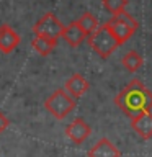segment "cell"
<instances>
[{
  "label": "cell",
  "instance_id": "obj_11",
  "mask_svg": "<svg viewBox=\"0 0 152 157\" xmlns=\"http://www.w3.org/2000/svg\"><path fill=\"white\" fill-rule=\"evenodd\" d=\"M88 157H121V152L110 139L101 137V139L88 151Z\"/></svg>",
  "mask_w": 152,
  "mask_h": 157
},
{
  "label": "cell",
  "instance_id": "obj_14",
  "mask_svg": "<svg viewBox=\"0 0 152 157\" xmlns=\"http://www.w3.org/2000/svg\"><path fill=\"white\" fill-rule=\"evenodd\" d=\"M77 23H78V26H80L83 31H85L87 36H90V34L95 31L98 26H100V25H98V20L95 18V15H92L90 12L83 13L82 17L77 20Z\"/></svg>",
  "mask_w": 152,
  "mask_h": 157
},
{
  "label": "cell",
  "instance_id": "obj_3",
  "mask_svg": "<svg viewBox=\"0 0 152 157\" xmlns=\"http://www.w3.org/2000/svg\"><path fill=\"white\" fill-rule=\"evenodd\" d=\"M106 26L113 33V36L118 39V43L123 44L136 33V29H137L139 25H137L136 18L132 17V15L126 13L124 10H123V12L113 15V17L108 20Z\"/></svg>",
  "mask_w": 152,
  "mask_h": 157
},
{
  "label": "cell",
  "instance_id": "obj_16",
  "mask_svg": "<svg viewBox=\"0 0 152 157\" xmlns=\"http://www.w3.org/2000/svg\"><path fill=\"white\" fill-rule=\"evenodd\" d=\"M7 126H8V120H7V116L3 115L2 111H0V134L7 129Z\"/></svg>",
  "mask_w": 152,
  "mask_h": 157
},
{
  "label": "cell",
  "instance_id": "obj_12",
  "mask_svg": "<svg viewBox=\"0 0 152 157\" xmlns=\"http://www.w3.org/2000/svg\"><path fill=\"white\" fill-rule=\"evenodd\" d=\"M57 39H51V38H44V36H34L31 41L33 49L41 56H49L52 52V49L56 48Z\"/></svg>",
  "mask_w": 152,
  "mask_h": 157
},
{
  "label": "cell",
  "instance_id": "obj_8",
  "mask_svg": "<svg viewBox=\"0 0 152 157\" xmlns=\"http://www.w3.org/2000/svg\"><path fill=\"white\" fill-rule=\"evenodd\" d=\"M21 38L18 33H15L8 25H2L0 26V51L3 54H10L15 51V48L20 44Z\"/></svg>",
  "mask_w": 152,
  "mask_h": 157
},
{
  "label": "cell",
  "instance_id": "obj_4",
  "mask_svg": "<svg viewBox=\"0 0 152 157\" xmlns=\"http://www.w3.org/2000/svg\"><path fill=\"white\" fill-rule=\"evenodd\" d=\"M44 106L56 120H64L75 108V98H72L66 90L59 88L48 97V100L44 101Z\"/></svg>",
  "mask_w": 152,
  "mask_h": 157
},
{
  "label": "cell",
  "instance_id": "obj_13",
  "mask_svg": "<svg viewBox=\"0 0 152 157\" xmlns=\"http://www.w3.org/2000/svg\"><path fill=\"white\" fill-rule=\"evenodd\" d=\"M142 56L137 51H129V52H126L124 56H123L121 59V64H123V67L126 69V71H129V72H137L139 69L142 67Z\"/></svg>",
  "mask_w": 152,
  "mask_h": 157
},
{
  "label": "cell",
  "instance_id": "obj_15",
  "mask_svg": "<svg viewBox=\"0 0 152 157\" xmlns=\"http://www.w3.org/2000/svg\"><path fill=\"white\" fill-rule=\"evenodd\" d=\"M127 3H129V0H103V7H105V10L110 12L111 15H116V13L123 12Z\"/></svg>",
  "mask_w": 152,
  "mask_h": 157
},
{
  "label": "cell",
  "instance_id": "obj_2",
  "mask_svg": "<svg viewBox=\"0 0 152 157\" xmlns=\"http://www.w3.org/2000/svg\"><path fill=\"white\" fill-rule=\"evenodd\" d=\"M87 41H88V44H90V48L93 51L103 59L110 57L111 54L121 46V44L118 43V39L113 36V33L108 29L106 23L100 25L90 36H87Z\"/></svg>",
  "mask_w": 152,
  "mask_h": 157
},
{
  "label": "cell",
  "instance_id": "obj_6",
  "mask_svg": "<svg viewBox=\"0 0 152 157\" xmlns=\"http://www.w3.org/2000/svg\"><path fill=\"white\" fill-rule=\"evenodd\" d=\"M66 134H67V137L72 142H75V144H82V142L92 134V128L88 126L82 118H77V120H74L66 128Z\"/></svg>",
  "mask_w": 152,
  "mask_h": 157
},
{
  "label": "cell",
  "instance_id": "obj_10",
  "mask_svg": "<svg viewBox=\"0 0 152 157\" xmlns=\"http://www.w3.org/2000/svg\"><path fill=\"white\" fill-rule=\"evenodd\" d=\"M61 38L69 44V46L78 48L87 39V34H85V31H83L80 26H78L77 21H72V23H69L67 26H64V31H62Z\"/></svg>",
  "mask_w": 152,
  "mask_h": 157
},
{
  "label": "cell",
  "instance_id": "obj_9",
  "mask_svg": "<svg viewBox=\"0 0 152 157\" xmlns=\"http://www.w3.org/2000/svg\"><path fill=\"white\" fill-rule=\"evenodd\" d=\"M88 82L87 78L80 75V74H74L72 77H69L66 80V85H64V90H66L72 98H80L87 93L88 90Z\"/></svg>",
  "mask_w": 152,
  "mask_h": 157
},
{
  "label": "cell",
  "instance_id": "obj_5",
  "mask_svg": "<svg viewBox=\"0 0 152 157\" xmlns=\"http://www.w3.org/2000/svg\"><path fill=\"white\" fill-rule=\"evenodd\" d=\"M62 31H64V25L54 13H46L33 26L34 36H44L51 39H59L62 36Z\"/></svg>",
  "mask_w": 152,
  "mask_h": 157
},
{
  "label": "cell",
  "instance_id": "obj_1",
  "mask_svg": "<svg viewBox=\"0 0 152 157\" xmlns=\"http://www.w3.org/2000/svg\"><path fill=\"white\" fill-rule=\"evenodd\" d=\"M115 103L127 118H136L146 111H152V92L139 78H132L116 95Z\"/></svg>",
  "mask_w": 152,
  "mask_h": 157
},
{
  "label": "cell",
  "instance_id": "obj_7",
  "mask_svg": "<svg viewBox=\"0 0 152 157\" xmlns=\"http://www.w3.org/2000/svg\"><path fill=\"white\" fill-rule=\"evenodd\" d=\"M131 128L142 139H150L152 137V111H146L139 116L132 118Z\"/></svg>",
  "mask_w": 152,
  "mask_h": 157
}]
</instances>
